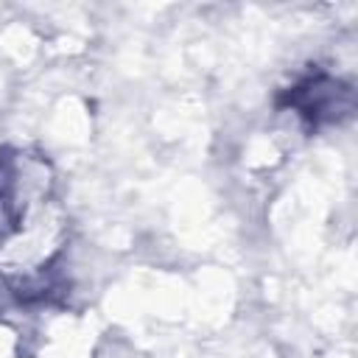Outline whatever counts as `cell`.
<instances>
[{
	"mask_svg": "<svg viewBox=\"0 0 358 358\" xmlns=\"http://www.w3.org/2000/svg\"><path fill=\"white\" fill-rule=\"evenodd\" d=\"M280 106H294L302 117H308L316 126L322 120H333L341 112H347L352 106V98H350V87H341L338 81L316 73L294 84L285 92V98H280Z\"/></svg>",
	"mask_w": 358,
	"mask_h": 358,
	"instance_id": "6da1fadb",
	"label": "cell"
}]
</instances>
